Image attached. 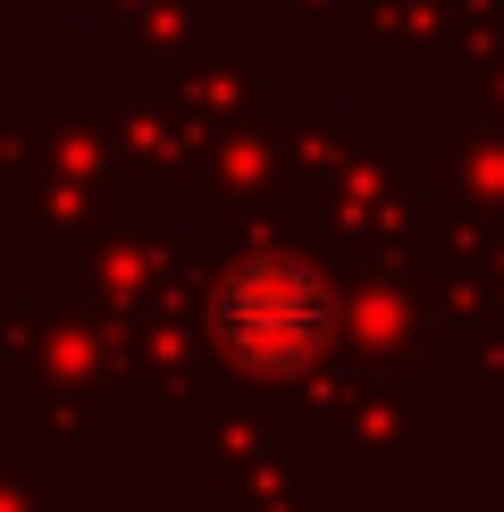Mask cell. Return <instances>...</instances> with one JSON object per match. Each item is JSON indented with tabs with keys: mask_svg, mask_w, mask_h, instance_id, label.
Here are the masks:
<instances>
[{
	"mask_svg": "<svg viewBox=\"0 0 504 512\" xmlns=\"http://www.w3.org/2000/svg\"><path fill=\"white\" fill-rule=\"evenodd\" d=\"M328 328H336V294H328V277L311 261H294V252H252V261H236L219 277V294H210V336L261 378L303 370V361L328 345Z\"/></svg>",
	"mask_w": 504,
	"mask_h": 512,
	"instance_id": "1",
	"label": "cell"
}]
</instances>
